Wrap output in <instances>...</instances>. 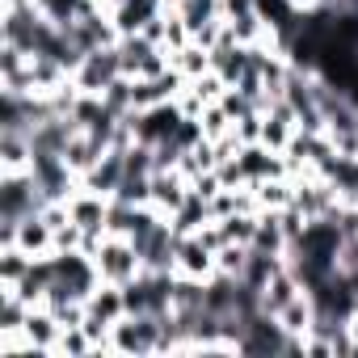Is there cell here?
<instances>
[{"label": "cell", "instance_id": "cell-22", "mask_svg": "<svg viewBox=\"0 0 358 358\" xmlns=\"http://www.w3.org/2000/svg\"><path fill=\"white\" fill-rule=\"evenodd\" d=\"M245 262H249V245H224L215 253V270L220 274H232V278L245 274Z\"/></svg>", "mask_w": 358, "mask_h": 358}, {"label": "cell", "instance_id": "cell-26", "mask_svg": "<svg viewBox=\"0 0 358 358\" xmlns=\"http://www.w3.org/2000/svg\"><path fill=\"white\" fill-rule=\"evenodd\" d=\"M182 5H186V0H160V9H164V13H177Z\"/></svg>", "mask_w": 358, "mask_h": 358}, {"label": "cell", "instance_id": "cell-18", "mask_svg": "<svg viewBox=\"0 0 358 358\" xmlns=\"http://www.w3.org/2000/svg\"><path fill=\"white\" fill-rule=\"evenodd\" d=\"M156 47H160V43H152L148 34H122V38H118V51H122V72H127V76H135V72H139V64H143Z\"/></svg>", "mask_w": 358, "mask_h": 358}, {"label": "cell", "instance_id": "cell-3", "mask_svg": "<svg viewBox=\"0 0 358 358\" xmlns=\"http://www.w3.org/2000/svg\"><path fill=\"white\" fill-rule=\"evenodd\" d=\"M118 76H127V72H122V51H118V43H114V47L85 51V59H80L76 72H72V85H76L80 93H106Z\"/></svg>", "mask_w": 358, "mask_h": 358}, {"label": "cell", "instance_id": "cell-19", "mask_svg": "<svg viewBox=\"0 0 358 358\" xmlns=\"http://www.w3.org/2000/svg\"><path fill=\"white\" fill-rule=\"evenodd\" d=\"M55 354L89 358V354H97V345H93V337H89V329H85V324H68V329L59 333V341H55Z\"/></svg>", "mask_w": 358, "mask_h": 358}, {"label": "cell", "instance_id": "cell-24", "mask_svg": "<svg viewBox=\"0 0 358 358\" xmlns=\"http://www.w3.org/2000/svg\"><path fill=\"white\" fill-rule=\"evenodd\" d=\"M337 270H341V274H354V270H358V232H350V236L341 241V253H337Z\"/></svg>", "mask_w": 358, "mask_h": 358}, {"label": "cell", "instance_id": "cell-4", "mask_svg": "<svg viewBox=\"0 0 358 358\" xmlns=\"http://www.w3.org/2000/svg\"><path fill=\"white\" fill-rule=\"evenodd\" d=\"M186 194H190V177L182 169H160V173H152V207L164 220L177 215V207L186 203Z\"/></svg>", "mask_w": 358, "mask_h": 358}, {"label": "cell", "instance_id": "cell-21", "mask_svg": "<svg viewBox=\"0 0 358 358\" xmlns=\"http://www.w3.org/2000/svg\"><path fill=\"white\" fill-rule=\"evenodd\" d=\"M199 122H203V135H207V139H224V135H232V127H236L220 101H211V106L203 110V118H199Z\"/></svg>", "mask_w": 358, "mask_h": 358}, {"label": "cell", "instance_id": "cell-15", "mask_svg": "<svg viewBox=\"0 0 358 358\" xmlns=\"http://www.w3.org/2000/svg\"><path fill=\"white\" fill-rule=\"evenodd\" d=\"M101 156H106V148H101V143H97L89 131H80V135H76V139L64 148V160H68V164H72L80 177H85V173H89V169L101 160Z\"/></svg>", "mask_w": 358, "mask_h": 358}, {"label": "cell", "instance_id": "cell-23", "mask_svg": "<svg viewBox=\"0 0 358 358\" xmlns=\"http://www.w3.org/2000/svg\"><path fill=\"white\" fill-rule=\"evenodd\" d=\"M232 131H236V139H241V143H262V110L245 114V118H241Z\"/></svg>", "mask_w": 358, "mask_h": 358}, {"label": "cell", "instance_id": "cell-25", "mask_svg": "<svg viewBox=\"0 0 358 358\" xmlns=\"http://www.w3.org/2000/svg\"><path fill=\"white\" fill-rule=\"evenodd\" d=\"M220 13H224V22L249 17V13H257V0H220Z\"/></svg>", "mask_w": 358, "mask_h": 358}, {"label": "cell", "instance_id": "cell-16", "mask_svg": "<svg viewBox=\"0 0 358 358\" xmlns=\"http://www.w3.org/2000/svg\"><path fill=\"white\" fill-rule=\"evenodd\" d=\"M30 266H34V257L22 245H0V287H17L30 274Z\"/></svg>", "mask_w": 358, "mask_h": 358}, {"label": "cell", "instance_id": "cell-9", "mask_svg": "<svg viewBox=\"0 0 358 358\" xmlns=\"http://www.w3.org/2000/svg\"><path fill=\"white\" fill-rule=\"evenodd\" d=\"M156 13H160V0H122V5H114V9H110V17H114L118 34H139Z\"/></svg>", "mask_w": 358, "mask_h": 358}, {"label": "cell", "instance_id": "cell-10", "mask_svg": "<svg viewBox=\"0 0 358 358\" xmlns=\"http://www.w3.org/2000/svg\"><path fill=\"white\" fill-rule=\"evenodd\" d=\"M30 164H34L30 135H22V131H0V173H22Z\"/></svg>", "mask_w": 358, "mask_h": 358}, {"label": "cell", "instance_id": "cell-13", "mask_svg": "<svg viewBox=\"0 0 358 358\" xmlns=\"http://www.w3.org/2000/svg\"><path fill=\"white\" fill-rule=\"evenodd\" d=\"M278 324H282L291 337H308V333H312V324H316V303H312V295H308V291H299V295L278 312Z\"/></svg>", "mask_w": 358, "mask_h": 358}, {"label": "cell", "instance_id": "cell-1", "mask_svg": "<svg viewBox=\"0 0 358 358\" xmlns=\"http://www.w3.org/2000/svg\"><path fill=\"white\" fill-rule=\"evenodd\" d=\"M93 266H97L101 282H114V287H127L131 278L143 274V257L127 236H106L93 253Z\"/></svg>", "mask_w": 358, "mask_h": 358}, {"label": "cell", "instance_id": "cell-7", "mask_svg": "<svg viewBox=\"0 0 358 358\" xmlns=\"http://www.w3.org/2000/svg\"><path fill=\"white\" fill-rule=\"evenodd\" d=\"M177 274H186V278H211L215 274V249H207L199 232L177 241Z\"/></svg>", "mask_w": 358, "mask_h": 358}, {"label": "cell", "instance_id": "cell-17", "mask_svg": "<svg viewBox=\"0 0 358 358\" xmlns=\"http://www.w3.org/2000/svg\"><path fill=\"white\" fill-rule=\"evenodd\" d=\"M173 68L182 72L186 80H199V76H207V72H211V51H207V47H199V43H186L182 51H173Z\"/></svg>", "mask_w": 358, "mask_h": 358}, {"label": "cell", "instance_id": "cell-12", "mask_svg": "<svg viewBox=\"0 0 358 358\" xmlns=\"http://www.w3.org/2000/svg\"><path fill=\"white\" fill-rule=\"evenodd\" d=\"M299 291H303V287H299V278H295V274L282 266V270H278V274L266 282V291H262V312L278 316V312H282V308H287V303L299 295Z\"/></svg>", "mask_w": 358, "mask_h": 358}, {"label": "cell", "instance_id": "cell-2", "mask_svg": "<svg viewBox=\"0 0 358 358\" xmlns=\"http://www.w3.org/2000/svg\"><path fill=\"white\" fill-rule=\"evenodd\" d=\"M160 316L156 312H139V316H122L114 329H110V345L114 354H160Z\"/></svg>", "mask_w": 358, "mask_h": 358}, {"label": "cell", "instance_id": "cell-20", "mask_svg": "<svg viewBox=\"0 0 358 358\" xmlns=\"http://www.w3.org/2000/svg\"><path fill=\"white\" fill-rule=\"evenodd\" d=\"M34 5H38V13H43L47 22H55V26H76L80 13H85V0H34Z\"/></svg>", "mask_w": 358, "mask_h": 358}, {"label": "cell", "instance_id": "cell-6", "mask_svg": "<svg viewBox=\"0 0 358 358\" xmlns=\"http://www.w3.org/2000/svg\"><path fill=\"white\" fill-rule=\"evenodd\" d=\"M122 177H127V152H122V148H110V152L80 177V186H89V190H97V194H106V199H114L118 186H122Z\"/></svg>", "mask_w": 358, "mask_h": 358}, {"label": "cell", "instance_id": "cell-5", "mask_svg": "<svg viewBox=\"0 0 358 358\" xmlns=\"http://www.w3.org/2000/svg\"><path fill=\"white\" fill-rule=\"evenodd\" d=\"M59 333H64V324H59V316L51 312V308H30V316H26V324H22V337L30 341V350H34V358H43V354H55V341H59Z\"/></svg>", "mask_w": 358, "mask_h": 358}, {"label": "cell", "instance_id": "cell-11", "mask_svg": "<svg viewBox=\"0 0 358 358\" xmlns=\"http://www.w3.org/2000/svg\"><path fill=\"white\" fill-rule=\"evenodd\" d=\"M203 224H211V199H207V194H199V190L190 186L186 203L177 207V215H173V228L182 232V236H190V232H199Z\"/></svg>", "mask_w": 358, "mask_h": 358}, {"label": "cell", "instance_id": "cell-14", "mask_svg": "<svg viewBox=\"0 0 358 358\" xmlns=\"http://www.w3.org/2000/svg\"><path fill=\"white\" fill-rule=\"evenodd\" d=\"M282 266H287V257H274V253H262V249H253V245H249V262H245L241 282H245V287H253V291H266V282H270Z\"/></svg>", "mask_w": 358, "mask_h": 358}, {"label": "cell", "instance_id": "cell-8", "mask_svg": "<svg viewBox=\"0 0 358 358\" xmlns=\"http://www.w3.org/2000/svg\"><path fill=\"white\" fill-rule=\"evenodd\" d=\"M13 245H22L30 257H47V253H55V228L47 224L43 211H34V215H26L17 224V241Z\"/></svg>", "mask_w": 358, "mask_h": 358}]
</instances>
